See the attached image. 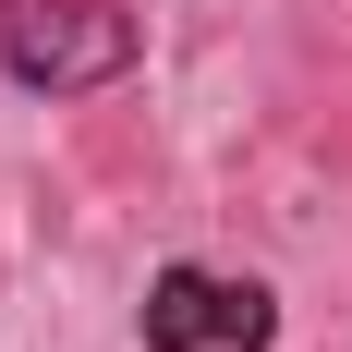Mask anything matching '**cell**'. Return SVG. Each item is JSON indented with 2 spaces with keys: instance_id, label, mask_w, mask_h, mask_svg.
I'll list each match as a JSON object with an SVG mask.
<instances>
[{
  "instance_id": "6da1fadb",
  "label": "cell",
  "mask_w": 352,
  "mask_h": 352,
  "mask_svg": "<svg viewBox=\"0 0 352 352\" xmlns=\"http://www.w3.org/2000/svg\"><path fill=\"white\" fill-rule=\"evenodd\" d=\"M134 12L109 0H0V73L25 98H85V85H122L134 73Z\"/></svg>"
},
{
  "instance_id": "7a4b0ae2",
  "label": "cell",
  "mask_w": 352,
  "mask_h": 352,
  "mask_svg": "<svg viewBox=\"0 0 352 352\" xmlns=\"http://www.w3.org/2000/svg\"><path fill=\"white\" fill-rule=\"evenodd\" d=\"M134 328L146 352H267L280 304H267V280H231V267H158Z\"/></svg>"
}]
</instances>
